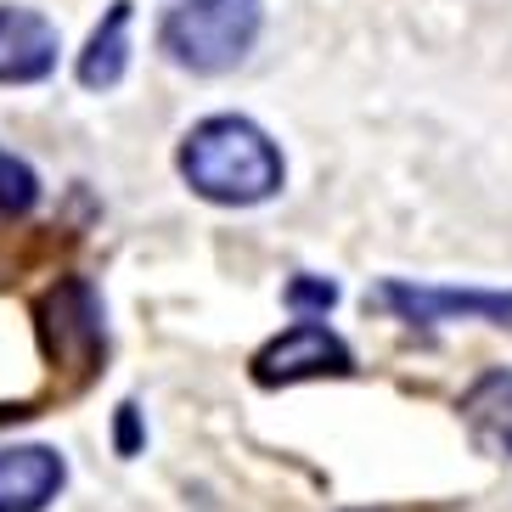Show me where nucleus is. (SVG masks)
<instances>
[{
  "mask_svg": "<svg viewBox=\"0 0 512 512\" xmlns=\"http://www.w3.org/2000/svg\"><path fill=\"white\" fill-rule=\"evenodd\" d=\"M175 164H181V181L220 209H254V203L282 192L287 175L276 141L254 119H237V113H214V119L192 124Z\"/></svg>",
  "mask_w": 512,
  "mask_h": 512,
  "instance_id": "1",
  "label": "nucleus"
},
{
  "mask_svg": "<svg viewBox=\"0 0 512 512\" xmlns=\"http://www.w3.org/2000/svg\"><path fill=\"white\" fill-rule=\"evenodd\" d=\"M265 29V0H175L158 23V46L186 74H231Z\"/></svg>",
  "mask_w": 512,
  "mask_h": 512,
  "instance_id": "2",
  "label": "nucleus"
},
{
  "mask_svg": "<svg viewBox=\"0 0 512 512\" xmlns=\"http://www.w3.org/2000/svg\"><path fill=\"white\" fill-rule=\"evenodd\" d=\"M366 304L411 321V327H439V321H490V327H512V293H490V287L377 282L372 293H366Z\"/></svg>",
  "mask_w": 512,
  "mask_h": 512,
  "instance_id": "3",
  "label": "nucleus"
},
{
  "mask_svg": "<svg viewBox=\"0 0 512 512\" xmlns=\"http://www.w3.org/2000/svg\"><path fill=\"white\" fill-rule=\"evenodd\" d=\"M349 372H355L349 344L321 321H293L254 355L259 389H282V383H304V377H349Z\"/></svg>",
  "mask_w": 512,
  "mask_h": 512,
  "instance_id": "4",
  "label": "nucleus"
},
{
  "mask_svg": "<svg viewBox=\"0 0 512 512\" xmlns=\"http://www.w3.org/2000/svg\"><path fill=\"white\" fill-rule=\"evenodd\" d=\"M57 23L34 6H0V85H40L57 68Z\"/></svg>",
  "mask_w": 512,
  "mask_h": 512,
  "instance_id": "5",
  "label": "nucleus"
},
{
  "mask_svg": "<svg viewBox=\"0 0 512 512\" xmlns=\"http://www.w3.org/2000/svg\"><path fill=\"white\" fill-rule=\"evenodd\" d=\"M62 484H68V462L51 445L0 451V512H46Z\"/></svg>",
  "mask_w": 512,
  "mask_h": 512,
  "instance_id": "6",
  "label": "nucleus"
},
{
  "mask_svg": "<svg viewBox=\"0 0 512 512\" xmlns=\"http://www.w3.org/2000/svg\"><path fill=\"white\" fill-rule=\"evenodd\" d=\"M462 422L479 456L512 462V372L507 366L479 372V383L462 394Z\"/></svg>",
  "mask_w": 512,
  "mask_h": 512,
  "instance_id": "7",
  "label": "nucleus"
},
{
  "mask_svg": "<svg viewBox=\"0 0 512 512\" xmlns=\"http://www.w3.org/2000/svg\"><path fill=\"white\" fill-rule=\"evenodd\" d=\"M130 17H136V6L130 0H113L107 17L96 23V34L85 40L79 68H74L85 91H113L124 79V68H130Z\"/></svg>",
  "mask_w": 512,
  "mask_h": 512,
  "instance_id": "8",
  "label": "nucleus"
},
{
  "mask_svg": "<svg viewBox=\"0 0 512 512\" xmlns=\"http://www.w3.org/2000/svg\"><path fill=\"white\" fill-rule=\"evenodd\" d=\"M34 203H40V175H34L17 152L0 147V214H29Z\"/></svg>",
  "mask_w": 512,
  "mask_h": 512,
  "instance_id": "9",
  "label": "nucleus"
},
{
  "mask_svg": "<svg viewBox=\"0 0 512 512\" xmlns=\"http://www.w3.org/2000/svg\"><path fill=\"white\" fill-rule=\"evenodd\" d=\"M282 304L299 321H316V316H327L332 304H338V282H327V276H293L287 293H282Z\"/></svg>",
  "mask_w": 512,
  "mask_h": 512,
  "instance_id": "10",
  "label": "nucleus"
},
{
  "mask_svg": "<svg viewBox=\"0 0 512 512\" xmlns=\"http://www.w3.org/2000/svg\"><path fill=\"white\" fill-rule=\"evenodd\" d=\"M141 445H147V434H141V406H136V400H124V406H119V434H113V451H119V456H141Z\"/></svg>",
  "mask_w": 512,
  "mask_h": 512,
  "instance_id": "11",
  "label": "nucleus"
}]
</instances>
